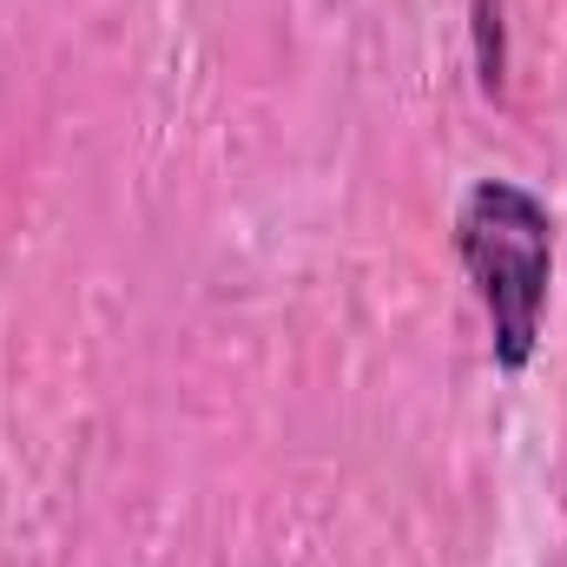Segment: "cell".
Wrapping results in <instances>:
<instances>
[{
    "label": "cell",
    "instance_id": "1",
    "mask_svg": "<svg viewBox=\"0 0 567 567\" xmlns=\"http://www.w3.org/2000/svg\"><path fill=\"white\" fill-rule=\"evenodd\" d=\"M449 238L482 297L495 370L522 377L542 350V317L555 284V212L515 178H475L455 205Z\"/></svg>",
    "mask_w": 567,
    "mask_h": 567
},
{
    "label": "cell",
    "instance_id": "2",
    "mask_svg": "<svg viewBox=\"0 0 567 567\" xmlns=\"http://www.w3.org/2000/svg\"><path fill=\"white\" fill-rule=\"evenodd\" d=\"M468 53H475V86L502 100L508 86V0H468Z\"/></svg>",
    "mask_w": 567,
    "mask_h": 567
}]
</instances>
